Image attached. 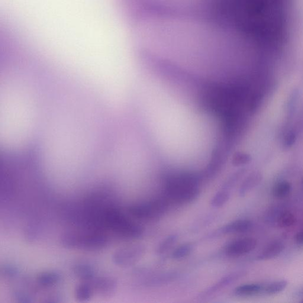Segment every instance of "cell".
I'll use <instances>...</instances> for the list:
<instances>
[{"label":"cell","mask_w":303,"mask_h":303,"mask_svg":"<svg viewBox=\"0 0 303 303\" xmlns=\"http://www.w3.org/2000/svg\"><path fill=\"white\" fill-rule=\"evenodd\" d=\"M193 249L192 244L186 243L176 248L172 254V258L174 260H180L189 256Z\"/></svg>","instance_id":"2e32d148"},{"label":"cell","mask_w":303,"mask_h":303,"mask_svg":"<svg viewBox=\"0 0 303 303\" xmlns=\"http://www.w3.org/2000/svg\"><path fill=\"white\" fill-rule=\"evenodd\" d=\"M285 246L281 242L276 241L270 243L262 250L257 256L260 260H267L274 258L281 254Z\"/></svg>","instance_id":"ba28073f"},{"label":"cell","mask_w":303,"mask_h":303,"mask_svg":"<svg viewBox=\"0 0 303 303\" xmlns=\"http://www.w3.org/2000/svg\"><path fill=\"white\" fill-rule=\"evenodd\" d=\"M262 180V175L260 172H253L246 177L242 182L238 190L240 196H244L260 184Z\"/></svg>","instance_id":"52a82bcc"},{"label":"cell","mask_w":303,"mask_h":303,"mask_svg":"<svg viewBox=\"0 0 303 303\" xmlns=\"http://www.w3.org/2000/svg\"><path fill=\"white\" fill-rule=\"evenodd\" d=\"M264 285L260 284H250L238 286L234 290L238 296H252L263 293Z\"/></svg>","instance_id":"9c48e42d"},{"label":"cell","mask_w":303,"mask_h":303,"mask_svg":"<svg viewBox=\"0 0 303 303\" xmlns=\"http://www.w3.org/2000/svg\"><path fill=\"white\" fill-rule=\"evenodd\" d=\"M230 196V190L221 188L212 198L211 205L216 208L222 207L228 201Z\"/></svg>","instance_id":"7c38bea8"},{"label":"cell","mask_w":303,"mask_h":303,"mask_svg":"<svg viewBox=\"0 0 303 303\" xmlns=\"http://www.w3.org/2000/svg\"><path fill=\"white\" fill-rule=\"evenodd\" d=\"M201 180L200 176L195 175L172 177L165 182L166 194L176 202H191L198 198L200 193Z\"/></svg>","instance_id":"6da1fadb"},{"label":"cell","mask_w":303,"mask_h":303,"mask_svg":"<svg viewBox=\"0 0 303 303\" xmlns=\"http://www.w3.org/2000/svg\"><path fill=\"white\" fill-rule=\"evenodd\" d=\"M257 241L252 238H240L228 244L225 253L230 257H238L252 252L256 249Z\"/></svg>","instance_id":"277c9868"},{"label":"cell","mask_w":303,"mask_h":303,"mask_svg":"<svg viewBox=\"0 0 303 303\" xmlns=\"http://www.w3.org/2000/svg\"><path fill=\"white\" fill-rule=\"evenodd\" d=\"M298 92L294 91L293 92L291 96H290L288 103V111L290 114H292L294 112L296 108V101H298Z\"/></svg>","instance_id":"ffe728a7"},{"label":"cell","mask_w":303,"mask_h":303,"mask_svg":"<svg viewBox=\"0 0 303 303\" xmlns=\"http://www.w3.org/2000/svg\"><path fill=\"white\" fill-rule=\"evenodd\" d=\"M302 303H303V300H302Z\"/></svg>","instance_id":"cb8c5ba5"},{"label":"cell","mask_w":303,"mask_h":303,"mask_svg":"<svg viewBox=\"0 0 303 303\" xmlns=\"http://www.w3.org/2000/svg\"><path fill=\"white\" fill-rule=\"evenodd\" d=\"M296 141V134L294 132H290L284 138V145L286 148H290L294 144Z\"/></svg>","instance_id":"d6986e66"},{"label":"cell","mask_w":303,"mask_h":303,"mask_svg":"<svg viewBox=\"0 0 303 303\" xmlns=\"http://www.w3.org/2000/svg\"><path fill=\"white\" fill-rule=\"evenodd\" d=\"M166 210L165 202L159 200L132 206L128 212L140 220H154L162 216Z\"/></svg>","instance_id":"7a4b0ae2"},{"label":"cell","mask_w":303,"mask_h":303,"mask_svg":"<svg viewBox=\"0 0 303 303\" xmlns=\"http://www.w3.org/2000/svg\"><path fill=\"white\" fill-rule=\"evenodd\" d=\"M296 223L295 216L290 212H284L277 220L278 226L282 228H288L292 226Z\"/></svg>","instance_id":"9a60e30c"},{"label":"cell","mask_w":303,"mask_h":303,"mask_svg":"<svg viewBox=\"0 0 303 303\" xmlns=\"http://www.w3.org/2000/svg\"><path fill=\"white\" fill-rule=\"evenodd\" d=\"M286 280H278L264 285L263 293L269 295L278 294L284 290L288 286Z\"/></svg>","instance_id":"8fae6325"},{"label":"cell","mask_w":303,"mask_h":303,"mask_svg":"<svg viewBox=\"0 0 303 303\" xmlns=\"http://www.w3.org/2000/svg\"><path fill=\"white\" fill-rule=\"evenodd\" d=\"M292 190V184L286 180L279 182L274 186L272 194L276 198L282 199L288 198Z\"/></svg>","instance_id":"30bf717a"},{"label":"cell","mask_w":303,"mask_h":303,"mask_svg":"<svg viewBox=\"0 0 303 303\" xmlns=\"http://www.w3.org/2000/svg\"><path fill=\"white\" fill-rule=\"evenodd\" d=\"M244 275V272H235L224 277L202 293L204 296H210L237 281Z\"/></svg>","instance_id":"8992f818"},{"label":"cell","mask_w":303,"mask_h":303,"mask_svg":"<svg viewBox=\"0 0 303 303\" xmlns=\"http://www.w3.org/2000/svg\"><path fill=\"white\" fill-rule=\"evenodd\" d=\"M178 240V236L176 234L170 235L165 238L162 242H161L158 246L157 248L156 252L158 254H165L169 251L174 246V244Z\"/></svg>","instance_id":"4fadbf2b"},{"label":"cell","mask_w":303,"mask_h":303,"mask_svg":"<svg viewBox=\"0 0 303 303\" xmlns=\"http://www.w3.org/2000/svg\"><path fill=\"white\" fill-rule=\"evenodd\" d=\"M60 276L56 272H44L38 276V281L44 286H51L60 281Z\"/></svg>","instance_id":"5bb4252c"},{"label":"cell","mask_w":303,"mask_h":303,"mask_svg":"<svg viewBox=\"0 0 303 303\" xmlns=\"http://www.w3.org/2000/svg\"><path fill=\"white\" fill-rule=\"evenodd\" d=\"M74 270H75L77 276H79L80 277H82V278H90L93 274V270L92 267L86 265V264L77 265Z\"/></svg>","instance_id":"ac0fdd59"},{"label":"cell","mask_w":303,"mask_h":303,"mask_svg":"<svg viewBox=\"0 0 303 303\" xmlns=\"http://www.w3.org/2000/svg\"><path fill=\"white\" fill-rule=\"evenodd\" d=\"M76 298L80 300H86L89 299L92 296V289L90 286L86 284H80L77 286L76 290Z\"/></svg>","instance_id":"e0dca14e"},{"label":"cell","mask_w":303,"mask_h":303,"mask_svg":"<svg viewBox=\"0 0 303 303\" xmlns=\"http://www.w3.org/2000/svg\"><path fill=\"white\" fill-rule=\"evenodd\" d=\"M302 188H303V179H302Z\"/></svg>","instance_id":"603a6c76"},{"label":"cell","mask_w":303,"mask_h":303,"mask_svg":"<svg viewBox=\"0 0 303 303\" xmlns=\"http://www.w3.org/2000/svg\"><path fill=\"white\" fill-rule=\"evenodd\" d=\"M145 247L143 244H136L121 248L116 251L114 260L116 265L122 267H128L134 265L140 261L144 256Z\"/></svg>","instance_id":"3957f363"},{"label":"cell","mask_w":303,"mask_h":303,"mask_svg":"<svg viewBox=\"0 0 303 303\" xmlns=\"http://www.w3.org/2000/svg\"><path fill=\"white\" fill-rule=\"evenodd\" d=\"M295 240L298 244H303V230L296 234Z\"/></svg>","instance_id":"44dd1931"},{"label":"cell","mask_w":303,"mask_h":303,"mask_svg":"<svg viewBox=\"0 0 303 303\" xmlns=\"http://www.w3.org/2000/svg\"><path fill=\"white\" fill-rule=\"evenodd\" d=\"M301 294H303V289L302 290V291L300 292Z\"/></svg>","instance_id":"7402d4cb"},{"label":"cell","mask_w":303,"mask_h":303,"mask_svg":"<svg viewBox=\"0 0 303 303\" xmlns=\"http://www.w3.org/2000/svg\"><path fill=\"white\" fill-rule=\"evenodd\" d=\"M253 226L252 222L246 219H240L224 226L220 230L222 234H244L249 232Z\"/></svg>","instance_id":"5b68a950"}]
</instances>
